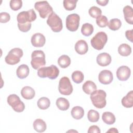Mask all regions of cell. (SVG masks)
<instances>
[{
    "mask_svg": "<svg viewBox=\"0 0 133 133\" xmlns=\"http://www.w3.org/2000/svg\"><path fill=\"white\" fill-rule=\"evenodd\" d=\"M106 92L101 89L96 90L90 94V99L93 105L98 109H102L105 107Z\"/></svg>",
    "mask_w": 133,
    "mask_h": 133,
    "instance_id": "1",
    "label": "cell"
},
{
    "mask_svg": "<svg viewBox=\"0 0 133 133\" xmlns=\"http://www.w3.org/2000/svg\"><path fill=\"white\" fill-rule=\"evenodd\" d=\"M59 74V69L55 65L49 66H43L37 71V75L41 78L48 77L50 79H56Z\"/></svg>",
    "mask_w": 133,
    "mask_h": 133,
    "instance_id": "2",
    "label": "cell"
},
{
    "mask_svg": "<svg viewBox=\"0 0 133 133\" xmlns=\"http://www.w3.org/2000/svg\"><path fill=\"white\" fill-rule=\"evenodd\" d=\"M31 64L35 70L44 66L46 64L45 55L42 50H34L32 52Z\"/></svg>",
    "mask_w": 133,
    "mask_h": 133,
    "instance_id": "3",
    "label": "cell"
},
{
    "mask_svg": "<svg viewBox=\"0 0 133 133\" xmlns=\"http://www.w3.org/2000/svg\"><path fill=\"white\" fill-rule=\"evenodd\" d=\"M108 41V36L104 32H98L90 40L92 47L96 50H101Z\"/></svg>",
    "mask_w": 133,
    "mask_h": 133,
    "instance_id": "4",
    "label": "cell"
},
{
    "mask_svg": "<svg viewBox=\"0 0 133 133\" xmlns=\"http://www.w3.org/2000/svg\"><path fill=\"white\" fill-rule=\"evenodd\" d=\"M46 22L51 30L54 32H59L62 29V21L55 12H52L48 17Z\"/></svg>",
    "mask_w": 133,
    "mask_h": 133,
    "instance_id": "5",
    "label": "cell"
},
{
    "mask_svg": "<svg viewBox=\"0 0 133 133\" xmlns=\"http://www.w3.org/2000/svg\"><path fill=\"white\" fill-rule=\"evenodd\" d=\"M23 51L20 48H14L11 49L5 57V60L7 64L15 65L19 63L23 56Z\"/></svg>",
    "mask_w": 133,
    "mask_h": 133,
    "instance_id": "6",
    "label": "cell"
},
{
    "mask_svg": "<svg viewBox=\"0 0 133 133\" xmlns=\"http://www.w3.org/2000/svg\"><path fill=\"white\" fill-rule=\"evenodd\" d=\"M34 8L38 11L40 17L43 19L48 17L54 12L52 7L47 1L36 2L34 4Z\"/></svg>",
    "mask_w": 133,
    "mask_h": 133,
    "instance_id": "7",
    "label": "cell"
},
{
    "mask_svg": "<svg viewBox=\"0 0 133 133\" xmlns=\"http://www.w3.org/2000/svg\"><path fill=\"white\" fill-rule=\"evenodd\" d=\"M36 19V15L33 9L19 12L17 17L18 23L26 24L31 23Z\"/></svg>",
    "mask_w": 133,
    "mask_h": 133,
    "instance_id": "8",
    "label": "cell"
},
{
    "mask_svg": "<svg viewBox=\"0 0 133 133\" xmlns=\"http://www.w3.org/2000/svg\"><path fill=\"white\" fill-rule=\"evenodd\" d=\"M7 102L17 112H22L25 109L24 103L21 101L18 96L16 94H11L7 97Z\"/></svg>",
    "mask_w": 133,
    "mask_h": 133,
    "instance_id": "9",
    "label": "cell"
},
{
    "mask_svg": "<svg viewBox=\"0 0 133 133\" xmlns=\"http://www.w3.org/2000/svg\"><path fill=\"white\" fill-rule=\"evenodd\" d=\"M58 89L59 92L63 95L68 96L73 91V86L69 78L66 76L61 77L59 82Z\"/></svg>",
    "mask_w": 133,
    "mask_h": 133,
    "instance_id": "10",
    "label": "cell"
},
{
    "mask_svg": "<svg viewBox=\"0 0 133 133\" xmlns=\"http://www.w3.org/2000/svg\"><path fill=\"white\" fill-rule=\"evenodd\" d=\"M80 17L77 14H71L69 15L66 18V27L67 29L71 32L76 31L79 25Z\"/></svg>",
    "mask_w": 133,
    "mask_h": 133,
    "instance_id": "11",
    "label": "cell"
},
{
    "mask_svg": "<svg viewBox=\"0 0 133 133\" xmlns=\"http://www.w3.org/2000/svg\"><path fill=\"white\" fill-rule=\"evenodd\" d=\"M116 76L121 81H127L130 77L131 71L129 67L126 65L119 66L116 71Z\"/></svg>",
    "mask_w": 133,
    "mask_h": 133,
    "instance_id": "12",
    "label": "cell"
},
{
    "mask_svg": "<svg viewBox=\"0 0 133 133\" xmlns=\"http://www.w3.org/2000/svg\"><path fill=\"white\" fill-rule=\"evenodd\" d=\"M98 79L100 83L104 85H108L110 84L113 79V76L112 73L108 70H104L101 71L98 76Z\"/></svg>",
    "mask_w": 133,
    "mask_h": 133,
    "instance_id": "13",
    "label": "cell"
},
{
    "mask_svg": "<svg viewBox=\"0 0 133 133\" xmlns=\"http://www.w3.org/2000/svg\"><path fill=\"white\" fill-rule=\"evenodd\" d=\"M31 41L33 46L36 47H41L45 45L46 38L44 35L42 33H36L32 36Z\"/></svg>",
    "mask_w": 133,
    "mask_h": 133,
    "instance_id": "14",
    "label": "cell"
},
{
    "mask_svg": "<svg viewBox=\"0 0 133 133\" xmlns=\"http://www.w3.org/2000/svg\"><path fill=\"white\" fill-rule=\"evenodd\" d=\"M97 63L101 66H105L109 65L112 61L111 56L107 52H102L99 54L96 59Z\"/></svg>",
    "mask_w": 133,
    "mask_h": 133,
    "instance_id": "15",
    "label": "cell"
},
{
    "mask_svg": "<svg viewBox=\"0 0 133 133\" xmlns=\"http://www.w3.org/2000/svg\"><path fill=\"white\" fill-rule=\"evenodd\" d=\"M75 50L79 55L85 54L88 50V46L87 42L83 39L78 41L75 44Z\"/></svg>",
    "mask_w": 133,
    "mask_h": 133,
    "instance_id": "16",
    "label": "cell"
},
{
    "mask_svg": "<svg viewBox=\"0 0 133 133\" xmlns=\"http://www.w3.org/2000/svg\"><path fill=\"white\" fill-rule=\"evenodd\" d=\"M21 95L22 97L26 100L33 99L35 95V90L30 86H25L23 87L21 90Z\"/></svg>",
    "mask_w": 133,
    "mask_h": 133,
    "instance_id": "17",
    "label": "cell"
},
{
    "mask_svg": "<svg viewBox=\"0 0 133 133\" xmlns=\"http://www.w3.org/2000/svg\"><path fill=\"white\" fill-rule=\"evenodd\" d=\"M29 72V66L26 64H23L18 66L16 71V74L18 78L23 79L28 76Z\"/></svg>",
    "mask_w": 133,
    "mask_h": 133,
    "instance_id": "18",
    "label": "cell"
},
{
    "mask_svg": "<svg viewBox=\"0 0 133 133\" xmlns=\"http://www.w3.org/2000/svg\"><path fill=\"white\" fill-rule=\"evenodd\" d=\"M124 18L126 21L130 24L133 23V10L131 6L126 5L123 8Z\"/></svg>",
    "mask_w": 133,
    "mask_h": 133,
    "instance_id": "19",
    "label": "cell"
},
{
    "mask_svg": "<svg viewBox=\"0 0 133 133\" xmlns=\"http://www.w3.org/2000/svg\"><path fill=\"white\" fill-rule=\"evenodd\" d=\"M122 105L127 108H131L133 106V91L131 90L124 97L121 101Z\"/></svg>",
    "mask_w": 133,
    "mask_h": 133,
    "instance_id": "20",
    "label": "cell"
},
{
    "mask_svg": "<svg viewBox=\"0 0 133 133\" xmlns=\"http://www.w3.org/2000/svg\"><path fill=\"white\" fill-rule=\"evenodd\" d=\"M33 126L34 130L38 132L45 131L47 128L46 123L41 118L36 119L33 122Z\"/></svg>",
    "mask_w": 133,
    "mask_h": 133,
    "instance_id": "21",
    "label": "cell"
},
{
    "mask_svg": "<svg viewBox=\"0 0 133 133\" xmlns=\"http://www.w3.org/2000/svg\"><path fill=\"white\" fill-rule=\"evenodd\" d=\"M82 89L85 93L90 95L93 91L97 90V86L92 81H87L83 85Z\"/></svg>",
    "mask_w": 133,
    "mask_h": 133,
    "instance_id": "22",
    "label": "cell"
},
{
    "mask_svg": "<svg viewBox=\"0 0 133 133\" xmlns=\"http://www.w3.org/2000/svg\"><path fill=\"white\" fill-rule=\"evenodd\" d=\"M71 113L72 116L74 118L79 119L83 117L84 115V110L81 107L75 106L72 108Z\"/></svg>",
    "mask_w": 133,
    "mask_h": 133,
    "instance_id": "23",
    "label": "cell"
},
{
    "mask_svg": "<svg viewBox=\"0 0 133 133\" xmlns=\"http://www.w3.org/2000/svg\"><path fill=\"white\" fill-rule=\"evenodd\" d=\"M56 105L59 110L62 111H66L69 108L70 103L66 99L60 97L56 100Z\"/></svg>",
    "mask_w": 133,
    "mask_h": 133,
    "instance_id": "24",
    "label": "cell"
},
{
    "mask_svg": "<svg viewBox=\"0 0 133 133\" xmlns=\"http://www.w3.org/2000/svg\"><path fill=\"white\" fill-rule=\"evenodd\" d=\"M118 52L120 55L126 57L131 53V48L127 44L123 43L119 46Z\"/></svg>",
    "mask_w": 133,
    "mask_h": 133,
    "instance_id": "25",
    "label": "cell"
},
{
    "mask_svg": "<svg viewBox=\"0 0 133 133\" xmlns=\"http://www.w3.org/2000/svg\"><path fill=\"white\" fill-rule=\"evenodd\" d=\"M103 121L108 125H112L115 122V115L110 112H105L102 115Z\"/></svg>",
    "mask_w": 133,
    "mask_h": 133,
    "instance_id": "26",
    "label": "cell"
},
{
    "mask_svg": "<svg viewBox=\"0 0 133 133\" xmlns=\"http://www.w3.org/2000/svg\"><path fill=\"white\" fill-rule=\"evenodd\" d=\"M58 64L62 68H66L71 64L70 58L66 55L61 56L58 59Z\"/></svg>",
    "mask_w": 133,
    "mask_h": 133,
    "instance_id": "27",
    "label": "cell"
},
{
    "mask_svg": "<svg viewBox=\"0 0 133 133\" xmlns=\"http://www.w3.org/2000/svg\"><path fill=\"white\" fill-rule=\"evenodd\" d=\"M37 104L40 109L46 110L49 107L50 105V101L48 98L43 97L38 99L37 102Z\"/></svg>",
    "mask_w": 133,
    "mask_h": 133,
    "instance_id": "28",
    "label": "cell"
},
{
    "mask_svg": "<svg viewBox=\"0 0 133 133\" xmlns=\"http://www.w3.org/2000/svg\"><path fill=\"white\" fill-rule=\"evenodd\" d=\"M94 32V26L91 24L85 23L83 24L81 28V32L82 34L85 36H89Z\"/></svg>",
    "mask_w": 133,
    "mask_h": 133,
    "instance_id": "29",
    "label": "cell"
},
{
    "mask_svg": "<svg viewBox=\"0 0 133 133\" xmlns=\"http://www.w3.org/2000/svg\"><path fill=\"white\" fill-rule=\"evenodd\" d=\"M122 25L121 21L117 18H113L110 20L108 22V25L109 28L112 31H116L118 30Z\"/></svg>",
    "mask_w": 133,
    "mask_h": 133,
    "instance_id": "30",
    "label": "cell"
},
{
    "mask_svg": "<svg viewBox=\"0 0 133 133\" xmlns=\"http://www.w3.org/2000/svg\"><path fill=\"white\" fill-rule=\"evenodd\" d=\"M84 74L80 71H75L72 74V79L75 83L79 84L82 83L84 80Z\"/></svg>",
    "mask_w": 133,
    "mask_h": 133,
    "instance_id": "31",
    "label": "cell"
},
{
    "mask_svg": "<svg viewBox=\"0 0 133 133\" xmlns=\"http://www.w3.org/2000/svg\"><path fill=\"white\" fill-rule=\"evenodd\" d=\"M87 118L91 122H97L99 119V114L98 111L95 110H90L87 113Z\"/></svg>",
    "mask_w": 133,
    "mask_h": 133,
    "instance_id": "32",
    "label": "cell"
},
{
    "mask_svg": "<svg viewBox=\"0 0 133 133\" xmlns=\"http://www.w3.org/2000/svg\"><path fill=\"white\" fill-rule=\"evenodd\" d=\"M77 2V0H64L63 6L67 10H73L76 8Z\"/></svg>",
    "mask_w": 133,
    "mask_h": 133,
    "instance_id": "33",
    "label": "cell"
},
{
    "mask_svg": "<svg viewBox=\"0 0 133 133\" xmlns=\"http://www.w3.org/2000/svg\"><path fill=\"white\" fill-rule=\"evenodd\" d=\"M88 12L89 15L94 18H97L98 17L100 16L102 14V11L101 9L95 6H92L89 8Z\"/></svg>",
    "mask_w": 133,
    "mask_h": 133,
    "instance_id": "34",
    "label": "cell"
},
{
    "mask_svg": "<svg viewBox=\"0 0 133 133\" xmlns=\"http://www.w3.org/2000/svg\"><path fill=\"white\" fill-rule=\"evenodd\" d=\"M96 23L101 28H104L108 25V20L106 16L101 15L96 18Z\"/></svg>",
    "mask_w": 133,
    "mask_h": 133,
    "instance_id": "35",
    "label": "cell"
},
{
    "mask_svg": "<svg viewBox=\"0 0 133 133\" xmlns=\"http://www.w3.org/2000/svg\"><path fill=\"white\" fill-rule=\"evenodd\" d=\"M9 5L12 10L16 11L22 7V2L21 0H11L10 1Z\"/></svg>",
    "mask_w": 133,
    "mask_h": 133,
    "instance_id": "36",
    "label": "cell"
},
{
    "mask_svg": "<svg viewBox=\"0 0 133 133\" xmlns=\"http://www.w3.org/2000/svg\"><path fill=\"white\" fill-rule=\"evenodd\" d=\"M31 23H28L26 24H20L18 23V27L20 31L23 32H26L29 31L31 28Z\"/></svg>",
    "mask_w": 133,
    "mask_h": 133,
    "instance_id": "37",
    "label": "cell"
},
{
    "mask_svg": "<svg viewBox=\"0 0 133 133\" xmlns=\"http://www.w3.org/2000/svg\"><path fill=\"white\" fill-rule=\"evenodd\" d=\"M10 15L6 12H2L0 14V22L1 23H6L10 20Z\"/></svg>",
    "mask_w": 133,
    "mask_h": 133,
    "instance_id": "38",
    "label": "cell"
},
{
    "mask_svg": "<svg viewBox=\"0 0 133 133\" xmlns=\"http://www.w3.org/2000/svg\"><path fill=\"white\" fill-rule=\"evenodd\" d=\"M87 132L88 133H100L101 131L98 126L96 125H92L89 127Z\"/></svg>",
    "mask_w": 133,
    "mask_h": 133,
    "instance_id": "39",
    "label": "cell"
},
{
    "mask_svg": "<svg viewBox=\"0 0 133 133\" xmlns=\"http://www.w3.org/2000/svg\"><path fill=\"white\" fill-rule=\"evenodd\" d=\"M132 30H127L125 32V36L128 40H129L131 43L133 42L132 41Z\"/></svg>",
    "mask_w": 133,
    "mask_h": 133,
    "instance_id": "40",
    "label": "cell"
},
{
    "mask_svg": "<svg viewBox=\"0 0 133 133\" xmlns=\"http://www.w3.org/2000/svg\"><path fill=\"white\" fill-rule=\"evenodd\" d=\"M96 2L100 5L104 6L107 5L109 2L108 0H104V1H97Z\"/></svg>",
    "mask_w": 133,
    "mask_h": 133,
    "instance_id": "41",
    "label": "cell"
},
{
    "mask_svg": "<svg viewBox=\"0 0 133 133\" xmlns=\"http://www.w3.org/2000/svg\"><path fill=\"white\" fill-rule=\"evenodd\" d=\"M107 132H118V131L115 128H111L108 130Z\"/></svg>",
    "mask_w": 133,
    "mask_h": 133,
    "instance_id": "42",
    "label": "cell"
}]
</instances>
